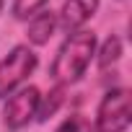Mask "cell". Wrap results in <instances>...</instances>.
I'll list each match as a JSON object with an SVG mask.
<instances>
[{
    "mask_svg": "<svg viewBox=\"0 0 132 132\" xmlns=\"http://www.w3.org/2000/svg\"><path fill=\"white\" fill-rule=\"evenodd\" d=\"M96 47H98L96 34L88 29H80L75 34L65 36V42L57 47V54L49 65V78L54 80V86L68 88V86L78 83L96 57Z\"/></svg>",
    "mask_w": 132,
    "mask_h": 132,
    "instance_id": "cell-1",
    "label": "cell"
},
{
    "mask_svg": "<svg viewBox=\"0 0 132 132\" xmlns=\"http://www.w3.org/2000/svg\"><path fill=\"white\" fill-rule=\"evenodd\" d=\"M39 57L29 44H16L3 60H0V101H5L13 91H18L29 75L36 70Z\"/></svg>",
    "mask_w": 132,
    "mask_h": 132,
    "instance_id": "cell-2",
    "label": "cell"
},
{
    "mask_svg": "<svg viewBox=\"0 0 132 132\" xmlns=\"http://www.w3.org/2000/svg\"><path fill=\"white\" fill-rule=\"evenodd\" d=\"M132 122L129 114V91L127 88H109L98 106L91 129L93 132H127Z\"/></svg>",
    "mask_w": 132,
    "mask_h": 132,
    "instance_id": "cell-3",
    "label": "cell"
},
{
    "mask_svg": "<svg viewBox=\"0 0 132 132\" xmlns=\"http://www.w3.org/2000/svg\"><path fill=\"white\" fill-rule=\"evenodd\" d=\"M39 98H42V91L36 86H21L18 91H13L3 104V124L13 132L29 127L36 119Z\"/></svg>",
    "mask_w": 132,
    "mask_h": 132,
    "instance_id": "cell-4",
    "label": "cell"
},
{
    "mask_svg": "<svg viewBox=\"0 0 132 132\" xmlns=\"http://www.w3.org/2000/svg\"><path fill=\"white\" fill-rule=\"evenodd\" d=\"M98 5L101 0H65L57 13V26L65 34H75L96 16Z\"/></svg>",
    "mask_w": 132,
    "mask_h": 132,
    "instance_id": "cell-5",
    "label": "cell"
},
{
    "mask_svg": "<svg viewBox=\"0 0 132 132\" xmlns=\"http://www.w3.org/2000/svg\"><path fill=\"white\" fill-rule=\"evenodd\" d=\"M54 31H57V13H52V11L44 8L42 13H36L34 18H29V26H26L29 44L44 47V44H49V39L54 36Z\"/></svg>",
    "mask_w": 132,
    "mask_h": 132,
    "instance_id": "cell-6",
    "label": "cell"
},
{
    "mask_svg": "<svg viewBox=\"0 0 132 132\" xmlns=\"http://www.w3.org/2000/svg\"><path fill=\"white\" fill-rule=\"evenodd\" d=\"M122 54H124V44H122V39H119L117 34L106 36V39L101 42V47H96V62H98V70L106 73L111 65H117V62L122 60Z\"/></svg>",
    "mask_w": 132,
    "mask_h": 132,
    "instance_id": "cell-7",
    "label": "cell"
},
{
    "mask_svg": "<svg viewBox=\"0 0 132 132\" xmlns=\"http://www.w3.org/2000/svg\"><path fill=\"white\" fill-rule=\"evenodd\" d=\"M65 93H68V88H65V86H54V88H49V93H44V96L39 98L36 122H47V119H52V117L60 111V106L65 104Z\"/></svg>",
    "mask_w": 132,
    "mask_h": 132,
    "instance_id": "cell-8",
    "label": "cell"
},
{
    "mask_svg": "<svg viewBox=\"0 0 132 132\" xmlns=\"http://www.w3.org/2000/svg\"><path fill=\"white\" fill-rule=\"evenodd\" d=\"M49 0H11V13L18 21H29L47 8Z\"/></svg>",
    "mask_w": 132,
    "mask_h": 132,
    "instance_id": "cell-9",
    "label": "cell"
},
{
    "mask_svg": "<svg viewBox=\"0 0 132 132\" xmlns=\"http://www.w3.org/2000/svg\"><path fill=\"white\" fill-rule=\"evenodd\" d=\"M54 132H91V122L83 114H73V117L65 119V122H60Z\"/></svg>",
    "mask_w": 132,
    "mask_h": 132,
    "instance_id": "cell-10",
    "label": "cell"
},
{
    "mask_svg": "<svg viewBox=\"0 0 132 132\" xmlns=\"http://www.w3.org/2000/svg\"><path fill=\"white\" fill-rule=\"evenodd\" d=\"M3 5H5V0H0V13H3Z\"/></svg>",
    "mask_w": 132,
    "mask_h": 132,
    "instance_id": "cell-11",
    "label": "cell"
}]
</instances>
